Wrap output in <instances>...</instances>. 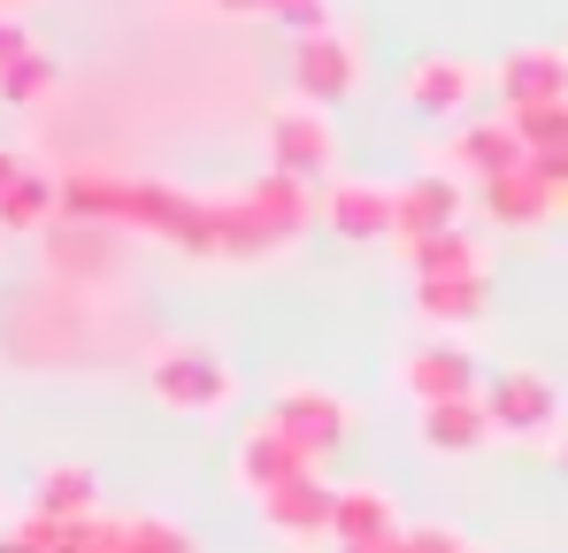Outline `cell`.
Masks as SVG:
<instances>
[{
  "instance_id": "e575fe53",
  "label": "cell",
  "mask_w": 568,
  "mask_h": 553,
  "mask_svg": "<svg viewBox=\"0 0 568 553\" xmlns=\"http://www.w3.org/2000/svg\"><path fill=\"white\" fill-rule=\"evenodd\" d=\"M561 476H568V439H561Z\"/></svg>"
},
{
  "instance_id": "9a60e30c",
  "label": "cell",
  "mask_w": 568,
  "mask_h": 553,
  "mask_svg": "<svg viewBox=\"0 0 568 553\" xmlns=\"http://www.w3.org/2000/svg\"><path fill=\"white\" fill-rule=\"evenodd\" d=\"M546 100H568V54H554V47H515L499 62V108H546Z\"/></svg>"
},
{
  "instance_id": "7402d4cb",
  "label": "cell",
  "mask_w": 568,
  "mask_h": 553,
  "mask_svg": "<svg viewBox=\"0 0 568 553\" xmlns=\"http://www.w3.org/2000/svg\"><path fill=\"white\" fill-rule=\"evenodd\" d=\"M484 300H491V276H430V284H415V308H423V323L430 331H462L484 315Z\"/></svg>"
},
{
  "instance_id": "44dd1931",
  "label": "cell",
  "mask_w": 568,
  "mask_h": 553,
  "mask_svg": "<svg viewBox=\"0 0 568 553\" xmlns=\"http://www.w3.org/2000/svg\"><path fill=\"white\" fill-rule=\"evenodd\" d=\"M192 192L170 178H131L123 184V231H146V239H178Z\"/></svg>"
},
{
  "instance_id": "9c48e42d",
  "label": "cell",
  "mask_w": 568,
  "mask_h": 553,
  "mask_svg": "<svg viewBox=\"0 0 568 553\" xmlns=\"http://www.w3.org/2000/svg\"><path fill=\"white\" fill-rule=\"evenodd\" d=\"M530 162V147L515 139V123H507V108L499 115H484V123H462L454 131V147H446V170L454 178H507V170H523Z\"/></svg>"
},
{
  "instance_id": "2e32d148",
  "label": "cell",
  "mask_w": 568,
  "mask_h": 553,
  "mask_svg": "<svg viewBox=\"0 0 568 553\" xmlns=\"http://www.w3.org/2000/svg\"><path fill=\"white\" fill-rule=\"evenodd\" d=\"M31 515H47V523H85V515H100V469H85V461H54V469H39V484H31Z\"/></svg>"
},
{
  "instance_id": "4316f807",
  "label": "cell",
  "mask_w": 568,
  "mask_h": 553,
  "mask_svg": "<svg viewBox=\"0 0 568 553\" xmlns=\"http://www.w3.org/2000/svg\"><path fill=\"white\" fill-rule=\"evenodd\" d=\"M54 86H62V62H54V54H39V47H31L23 62H8V70H0V100H8V108H39Z\"/></svg>"
},
{
  "instance_id": "7c38bea8",
  "label": "cell",
  "mask_w": 568,
  "mask_h": 553,
  "mask_svg": "<svg viewBox=\"0 0 568 553\" xmlns=\"http://www.w3.org/2000/svg\"><path fill=\"white\" fill-rule=\"evenodd\" d=\"M469 208V184L454 170H423V178H399V247L407 239H430V231H454Z\"/></svg>"
},
{
  "instance_id": "4fadbf2b",
  "label": "cell",
  "mask_w": 568,
  "mask_h": 553,
  "mask_svg": "<svg viewBox=\"0 0 568 553\" xmlns=\"http://www.w3.org/2000/svg\"><path fill=\"white\" fill-rule=\"evenodd\" d=\"M469 100H476V62L469 54H423V62L407 70V108L430 115V123H454Z\"/></svg>"
},
{
  "instance_id": "5b68a950",
  "label": "cell",
  "mask_w": 568,
  "mask_h": 553,
  "mask_svg": "<svg viewBox=\"0 0 568 553\" xmlns=\"http://www.w3.org/2000/svg\"><path fill=\"white\" fill-rule=\"evenodd\" d=\"M354 86H362V54H354V39H346L338 23L292 39V92H300L307 108H338Z\"/></svg>"
},
{
  "instance_id": "cb8c5ba5",
  "label": "cell",
  "mask_w": 568,
  "mask_h": 553,
  "mask_svg": "<svg viewBox=\"0 0 568 553\" xmlns=\"http://www.w3.org/2000/svg\"><path fill=\"white\" fill-rule=\"evenodd\" d=\"M123 184L115 170H70L62 178V223H123Z\"/></svg>"
},
{
  "instance_id": "30bf717a",
  "label": "cell",
  "mask_w": 568,
  "mask_h": 553,
  "mask_svg": "<svg viewBox=\"0 0 568 553\" xmlns=\"http://www.w3.org/2000/svg\"><path fill=\"white\" fill-rule=\"evenodd\" d=\"M300 469H323V461H307L277 423H254V431L239 439V454H231V476H239V492H246V500H270V492L292 484Z\"/></svg>"
},
{
  "instance_id": "ba28073f",
  "label": "cell",
  "mask_w": 568,
  "mask_h": 553,
  "mask_svg": "<svg viewBox=\"0 0 568 553\" xmlns=\"http://www.w3.org/2000/svg\"><path fill=\"white\" fill-rule=\"evenodd\" d=\"M399 384L415 392V408H438V400H476L484 376H476V354L462 339H423L407 362H399Z\"/></svg>"
},
{
  "instance_id": "e0dca14e",
  "label": "cell",
  "mask_w": 568,
  "mask_h": 553,
  "mask_svg": "<svg viewBox=\"0 0 568 553\" xmlns=\"http://www.w3.org/2000/svg\"><path fill=\"white\" fill-rule=\"evenodd\" d=\"M115 223H54L47 231V262L62 276H78V284H100V276H115V239H108Z\"/></svg>"
},
{
  "instance_id": "52a82bcc",
  "label": "cell",
  "mask_w": 568,
  "mask_h": 553,
  "mask_svg": "<svg viewBox=\"0 0 568 553\" xmlns=\"http://www.w3.org/2000/svg\"><path fill=\"white\" fill-rule=\"evenodd\" d=\"M262 507V523L292 539V546H315V539H331V515H338V484L323 476V469H300L292 484H277L270 500H254Z\"/></svg>"
},
{
  "instance_id": "277c9868",
  "label": "cell",
  "mask_w": 568,
  "mask_h": 553,
  "mask_svg": "<svg viewBox=\"0 0 568 553\" xmlns=\"http://www.w3.org/2000/svg\"><path fill=\"white\" fill-rule=\"evenodd\" d=\"M484 415H491L499 439H554L561 392L538 369H499V376H484Z\"/></svg>"
},
{
  "instance_id": "5bb4252c",
  "label": "cell",
  "mask_w": 568,
  "mask_h": 553,
  "mask_svg": "<svg viewBox=\"0 0 568 553\" xmlns=\"http://www.w3.org/2000/svg\"><path fill=\"white\" fill-rule=\"evenodd\" d=\"M415 439L430 446V454H484L499 431H491V415H484V392L476 400H438V408H415Z\"/></svg>"
},
{
  "instance_id": "ac0fdd59",
  "label": "cell",
  "mask_w": 568,
  "mask_h": 553,
  "mask_svg": "<svg viewBox=\"0 0 568 553\" xmlns=\"http://www.w3.org/2000/svg\"><path fill=\"white\" fill-rule=\"evenodd\" d=\"M239 192H246V208L270 223V239H277V247H284V239H300V231L315 223V184L284 178V170H262L254 184H239Z\"/></svg>"
},
{
  "instance_id": "484cf974",
  "label": "cell",
  "mask_w": 568,
  "mask_h": 553,
  "mask_svg": "<svg viewBox=\"0 0 568 553\" xmlns=\"http://www.w3.org/2000/svg\"><path fill=\"white\" fill-rule=\"evenodd\" d=\"M507 123H515V139L530 147V162L568 154V100H546V108H507Z\"/></svg>"
},
{
  "instance_id": "6da1fadb",
  "label": "cell",
  "mask_w": 568,
  "mask_h": 553,
  "mask_svg": "<svg viewBox=\"0 0 568 553\" xmlns=\"http://www.w3.org/2000/svg\"><path fill=\"white\" fill-rule=\"evenodd\" d=\"M146 392L170 415H223L239 400V369L223 362V346H207V339H170V346L146 354Z\"/></svg>"
},
{
  "instance_id": "d6986e66",
  "label": "cell",
  "mask_w": 568,
  "mask_h": 553,
  "mask_svg": "<svg viewBox=\"0 0 568 553\" xmlns=\"http://www.w3.org/2000/svg\"><path fill=\"white\" fill-rule=\"evenodd\" d=\"M54 215H62V178L54 170H23L0 192V231L8 239H39V231H54Z\"/></svg>"
},
{
  "instance_id": "8992f818",
  "label": "cell",
  "mask_w": 568,
  "mask_h": 553,
  "mask_svg": "<svg viewBox=\"0 0 568 553\" xmlns=\"http://www.w3.org/2000/svg\"><path fill=\"white\" fill-rule=\"evenodd\" d=\"M323 223L354 247H377L399 239V184H369V178H331L323 192Z\"/></svg>"
},
{
  "instance_id": "d4e9b609",
  "label": "cell",
  "mask_w": 568,
  "mask_h": 553,
  "mask_svg": "<svg viewBox=\"0 0 568 553\" xmlns=\"http://www.w3.org/2000/svg\"><path fill=\"white\" fill-rule=\"evenodd\" d=\"M262 254H277L270 223L246 208V192H223V262H262Z\"/></svg>"
},
{
  "instance_id": "f546056e",
  "label": "cell",
  "mask_w": 568,
  "mask_h": 553,
  "mask_svg": "<svg viewBox=\"0 0 568 553\" xmlns=\"http://www.w3.org/2000/svg\"><path fill=\"white\" fill-rule=\"evenodd\" d=\"M270 16H277L292 39H307V31H331V0H277Z\"/></svg>"
},
{
  "instance_id": "ffe728a7",
  "label": "cell",
  "mask_w": 568,
  "mask_h": 553,
  "mask_svg": "<svg viewBox=\"0 0 568 553\" xmlns=\"http://www.w3.org/2000/svg\"><path fill=\"white\" fill-rule=\"evenodd\" d=\"M554 208H561V192L538 178L530 162L507 170V178H484V215H491V223H515V231H523V223H546Z\"/></svg>"
},
{
  "instance_id": "f1b7e54d",
  "label": "cell",
  "mask_w": 568,
  "mask_h": 553,
  "mask_svg": "<svg viewBox=\"0 0 568 553\" xmlns=\"http://www.w3.org/2000/svg\"><path fill=\"white\" fill-rule=\"evenodd\" d=\"M399 546H407V553H469L476 539H469V531H454V523H415V531H399Z\"/></svg>"
},
{
  "instance_id": "603a6c76",
  "label": "cell",
  "mask_w": 568,
  "mask_h": 553,
  "mask_svg": "<svg viewBox=\"0 0 568 553\" xmlns=\"http://www.w3.org/2000/svg\"><path fill=\"white\" fill-rule=\"evenodd\" d=\"M399 254H407L415 284H430V276H476V270H484V254H476V239L462 231V223H454V231H430V239H407Z\"/></svg>"
},
{
  "instance_id": "d6a6232c",
  "label": "cell",
  "mask_w": 568,
  "mask_h": 553,
  "mask_svg": "<svg viewBox=\"0 0 568 553\" xmlns=\"http://www.w3.org/2000/svg\"><path fill=\"white\" fill-rule=\"evenodd\" d=\"M23 170H31V162H23V154H8V147H0V192H8V184L23 178Z\"/></svg>"
},
{
  "instance_id": "836d02e7",
  "label": "cell",
  "mask_w": 568,
  "mask_h": 553,
  "mask_svg": "<svg viewBox=\"0 0 568 553\" xmlns=\"http://www.w3.org/2000/svg\"><path fill=\"white\" fill-rule=\"evenodd\" d=\"M23 8H31V0H0V16H23Z\"/></svg>"
},
{
  "instance_id": "1f68e13d",
  "label": "cell",
  "mask_w": 568,
  "mask_h": 553,
  "mask_svg": "<svg viewBox=\"0 0 568 553\" xmlns=\"http://www.w3.org/2000/svg\"><path fill=\"white\" fill-rule=\"evenodd\" d=\"M215 8H223V16H270L277 0H215Z\"/></svg>"
},
{
  "instance_id": "3957f363",
  "label": "cell",
  "mask_w": 568,
  "mask_h": 553,
  "mask_svg": "<svg viewBox=\"0 0 568 553\" xmlns=\"http://www.w3.org/2000/svg\"><path fill=\"white\" fill-rule=\"evenodd\" d=\"M270 423H277L307 461H331L346 446V431H354V408H346L331 384H284L277 400H270Z\"/></svg>"
},
{
  "instance_id": "4dcf8cb0",
  "label": "cell",
  "mask_w": 568,
  "mask_h": 553,
  "mask_svg": "<svg viewBox=\"0 0 568 553\" xmlns=\"http://www.w3.org/2000/svg\"><path fill=\"white\" fill-rule=\"evenodd\" d=\"M31 54V31H23V16H0V70L8 62H23Z\"/></svg>"
},
{
  "instance_id": "d590c367",
  "label": "cell",
  "mask_w": 568,
  "mask_h": 553,
  "mask_svg": "<svg viewBox=\"0 0 568 553\" xmlns=\"http://www.w3.org/2000/svg\"><path fill=\"white\" fill-rule=\"evenodd\" d=\"M469 553H484V546H469Z\"/></svg>"
},
{
  "instance_id": "83f0119b",
  "label": "cell",
  "mask_w": 568,
  "mask_h": 553,
  "mask_svg": "<svg viewBox=\"0 0 568 553\" xmlns=\"http://www.w3.org/2000/svg\"><path fill=\"white\" fill-rule=\"evenodd\" d=\"M123 531H131V553H200V539L170 515H131Z\"/></svg>"
},
{
  "instance_id": "8fae6325",
  "label": "cell",
  "mask_w": 568,
  "mask_h": 553,
  "mask_svg": "<svg viewBox=\"0 0 568 553\" xmlns=\"http://www.w3.org/2000/svg\"><path fill=\"white\" fill-rule=\"evenodd\" d=\"M399 500L384 484H338V515H331V546L338 553H369L384 539H399Z\"/></svg>"
},
{
  "instance_id": "7a4b0ae2",
  "label": "cell",
  "mask_w": 568,
  "mask_h": 553,
  "mask_svg": "<svg viewBox=\"0 0 568 553\" xmlns=\"http://www.w3.org/2000/svg\"><path fill=\"white\" fill-rule=\"evenodd\" d=\"M270 170L300 184H331L338 170V123H331V108H307V100H292L270 115Z\"/></svg>"
}]
</instances>
